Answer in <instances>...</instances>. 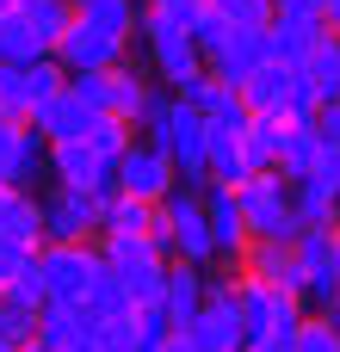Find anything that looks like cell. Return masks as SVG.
I'll use <instances>...</instances> for the list:
<instances>
[{"label": "cell", "instance_id": "1", "mask_svg": "<svg viewBox=\"0 0 340 352\" xmlns=\"http://www.w3.org/2000/svg\"><path fill=\"white\" fill-rule=\"evenodd\" d=\"M136 136H142V142H155V148L173 161L180 186H204V118H198L186 99L155 93V99H149V111H142V124H136Z\"/></svg>", "mask_w": 340, "mask_h": 352}, {"label": "cell", "instance_id": "2", "mask_svg": "<svg viewBox=\"0 0 340 352\" xmlns=\"http://www.w3.org/2000/svg\"><path fill=\"white\" fill-rule=\"evenodd\" d=\"M235 198V217L248 229V241H297V217H291V186L266 167V173H248L229 186Z\"/></svg>", "mask_w": 340, "mask_h": 352}, {"label": "cell", "instance_id": "3", "mask_svg": "<svg viewBox=\"0 0 340 352\" xmlns=\"http://www.w3.org/2000/svg\"><path fill=\"white\" fill-rule=\"evenodd\" d=\"M204 186H173L155 204V248L186 266H211V229H204Z\"/></svg>", "mask_w": 340, "mask_h": 352}, {"label": "cell", "instance_id": "4", "mask_svg": "<svg viewBox=\"0 0 340 352\" xmlns=\"http://www.w3.org/2000/svg\"><path fill=\"white\" fill-rule=\"evenodd\" d=\"M229 297H235V316H242V346L254 340H285L297 322H304V303L266 278H248V272H229Z\"/></svg>", "mask_w": 340, "mask_h": 352}, {"label": "cell", "instance_id": "5", "mask_svg": "<svg viewBox=\"0 0 340 352\" xmlns=\"http://www.w3.org/2000/svg\"><path fill=\"white\" fill-rule=\"evenodd\" d=\"M235 93H242V105H248L254 118H310V111H316L304 74H297L291 62H273V56H266V62H260Z\"/></svg>", "mask_w": 340, "mask_h": 352}, {"label": "cell", "instance_id": "6", "mask_svg": "<svg viewBox=\"0 0 340 352\" xmlns=\"http://www.w3.org/2000/svg\"><path fill=\"white\" fill-rule=\"evenodd\" d=\"M136 31H142V43H149V56H155V74L167 80V93L204 68V56H198L192 31H186L180 19H167V12H155V6H142V12H136Z\"/></svg>", "mask_w": 340, "mask_h": 352}, {"label": "cell", "instance_id": "7", "mask_svg": "<svg viewBox=\"0 0 340 352\" xmlns=\"http://www.w3.org/2000/svg\"><path fill=\"white\" fill-rule=\"evenodd\" d=\"M37 272H43V297L50 303H81L99 278V248L93 241H43L37 248Z\"/></svg>", "mask_w": 340, "mask_h": 352}, {"label": "cell", "instance_id": "8", "mask_svg": "<svg viewBox=\"0 0 340 352\" xmlns=\"http://www.w3.org/2000/svg\"><path fill=\"white\" fill-rule=\"evenodd\" d=\"M62 62L56 56H31V62H0V111L12 118V124H31V111L50 99V93H62Z\"/></svg>", "mask_w": 340, "mask_h": 352}, {"label": "cell", "instance_id": "9", "mask_svg": "<svg viewBox=\"0 0 340 352\" xmlns=\"http://www.w3.org/2000/svg\"><path fill=\"white\" fill-rule=\"evenodd\" d=\"M297 303L304 309H322L340 291V229H297Z\"/></svg>", "mask_w": 340, "mask_h": 352}, {"label": "cell", "instance_id": "10", "mask_svg": "<svg viewBox=\"0 0 340 352\" xmlns=\"http://www.w3.org/2000/svg\"><path fill=\"white\" fill-rule=\"evenodd\" d=\"M124 50H130V37H111L105 25H93V19H68V31L56 37V62H62V74H87V68H118L124 62Z\"/></svg>", "mask_w": 340, "mask_h": 352}, {"label": "cell", "instance_id": "11", "mask_svg": "<svg viewBox=\"0 0 340 352\" xmlns=\"http://www.w3.org/2000/svg\"><path fill=\"white\" fill-rule=\"evenodd\" d=\"M111 179H118V192H124V198H142V204H161V198L180 186L173 161H167L155 142H142V136H136V142L111 161Z\"/></svg>", "mask_w": 340, "mask_h": 352}, {"label": "cell", "instance_id": "12", "mask_svg": "<svg viewBox=\"0 0 340 352\" xmlns=\"http://www.w3.org/2000/svg\"><path fill=\"white\" fill-rule=\"evenodd\" d=\"M105 198L111 192H50L37 198V217H43V241H93L99 235V217H105Z\"/></svg>", "mask_w": 340, "mask_h": 352}, {"label": "cell", "instance_id": "13", "mask_svg": "<svg viewBox=\"0 0 340 352\" xmlns=\"http://www.w3.org/2000/svg\"><path fill=\"white\" fill-rule=\"evenodd\" d=\"M180 334H186L198 352H242V316H235V297H229V272H223V278H211V291H204L198 316H192Z\"/></svg>", "mask_w": 340, "mask_h": 352}, {"label": "cell", "instance_id": "14", "mask_svg": "<svg viewBox=\"0 0 340 352\" xmlns=\"http://www.w3.org/2000/svg\"><path fill=\"white\" fill-rule=\"evenodd\" d=\"M43 173L62 186V192H118V179H111V161H99L81 136H68V142H50V155H43Z\"/></svg>", "mask_w": 340, "mask_h": 352}, {"label": "cell", "instance_id": "15", "mask_svg": "<svg viewBox=\"0 0 340 352\" xmlns=\"http://www.w3.org/2000/svg\"><path fill=\"white\" fill-rule=\"evenodd\" d=\"M204 229H211V266H223V272H235L242 260H248V229H242V217H235V198H229V186H211L204 179Z\"/></svg>", "mask_w": 340, "mask_h": 352}, {"label": "cell", "instance_id": "16", "mask_svg": "<svg viewBox=\"0 0 340 352\" xmlns=\"http://www.w3.org/2000/svg\"><path fill=\"white\" fill-rule=\"evenodd\" d=\"M260 62H266V31H248V25H223V37L204 50V74H217L223 87H242Z\"/></svg>", "mask_w": 340, "mask_h": 352}, {"label": "cell", "instance_id": "17", "mask_svg": "<svg viewBox=\"0 0 340 352\" xmlns=\"http://www.w3.org/2000/svg\"><path fill=\"white\" fill-rule=\"evenodd\" d=\"M204 291H211V266H186V260H167V278H161V309H167L173 334H180V328L198 316Z\"/></svg>", "mask_w": 340, "mask_h": 352}, {"label": "cell", "instance_id": "18", "mask_svg": "<svg viewBox=\"0 0 340 352\" xmlns=\"http://www.w3.org/2000/svg\"><path fill=\"white\" fill-rule=\"evenodd\" d=\"M149 99H155V87L130 68V62H118V68H105V118H118V124H142V111H149Z\"/></svg>", "mask_w": 340, "mask_h": 352}, {"label": "cell", "instance_id": "19", "mask_svg": "<svg viewBox=\"0 0 340 352\" xmlns=\"http://www.w3.org/2000/svg\"><path fill=\"white\" fill-rule=\"evenodd\" d=\"M235 272L266 278V285H279V291H291V297H297V285H304V272H297V241H254Z\"/></svg>", "mask_w": 340, "mask_h": 352}, {"label": "cell", "instance_id": "20", "mask_svg": "<svg viewBox=\"0 0 340 352\" xmlns=\"http://www.w3.org/2000/svg\"><path fill=\"white\" fill-rule=\"evenodd\" d=\"M43 155H50V142L31 124H12V136L0 142V186H31L43 173Z\"/></svg>", "mask_w": 340, "mask_h": 352}, {"label": "cell", "instance_id": "21", "mask_svg": "<svg viewBox=\"0 0 340 352\" xmlns=\"http://www.w3.org/2000/svg\"><path fill=\"white\" fill-rule=\"evenodd\" d=\"M328 25L322 19H297V12H273V25H266V56L273 62H304L310 50H316V37H322Z\"/></svg>", "mask_w": 340, "mask_h": 352}, {"label": "cell", "instance_id": "22", "mask_svg": "<svg viewBox=\"0 0 340 352\" xmlns=\"http://www.w3.org/2000/svg\"><path fill=\"white\" fill-rule=\"evenodd\" d=\"M322 161V136L310 118H285V142H279V179H310V167Z\"/></svg>", "mask_w": 340, "mask_h": 352}, {"label": "cell", "instance_id": "23", "mask_svg": "<svg viewBox=\"0 0 340 352\" xmlns=\"http://www.w3.org/2000/svg\"><path fill=\"white\" fill-rule=\"evenodd\" d=\"M297 74H304V87H310V99H316V105L340 99V37H334V31H322V37H316V50L297 62Z\"/></svg>", "mask_w": 340, "mask_h": 352}, {"label": "cell", "instance_id": "24", "mask_svg": "<svg viewBox=\"0 0 340 352\" xmlns=\"http://www.w3.org/2000/svg\"><path fill=\"white\" fill-rule=\"evenodd\" d=\"M0 235L25 241V248H43V217H37V198L25 186H0Z\"/></svg>", "mask_w": 340, "mask_h": 352}, {"label": "cell", "instance_id": "25", "mask_svg": "<svg viewBox=\"0 0 340 352\" xmlns=\"http://www.w3.org/2000/svg\"><path fill=\"white\" fill-rule=\"evenodd\" d=\"M124 235H155V204L111 192V198H105V217H99V235H93V241H124Z\"/></svg>", "mask_w": 340, "mask_h": 352}, {"label": "cell", "instance_id": "26", "mask_svg": "<svg viewBox=\"0 0 340 352\" xmlns=\"http://www.w3.org/2000/svg\"><path fill=\"white\" fill-rule=\"evenodd\" d=\"M291 186V217L297 229H340V198L316 179H285Z\"/></svg>", "mask_w": 340, "mask_h": 352}, {"label": "cell", "instance_id": "27", "mask_svg": "<svg viewBox=\"0 0 340 352\" xmlns=\"http://www.w3.org/2000/svg\"><path fill=\"white\" fill-rule=\"evenodd\" d=\"M279 142H285V118H254L248 111V124H242V161H248V173L279 167Z\"/></svg>", "mask_w": 340, "mask_h": 352}, {"label": "cell", "instance_id": "28", "mask_svg": "<svg viewBox=\"0 0 340 352\" xmlns=\"http://www.w3.org/2000/svg\"><path fill=\"white\" fill-rule=\"evenodd\" d=\"M19 19L37 31V43H43V50H56V37L68 31L74 6H68V0H19Z\"/></svg>", "mask_w": 340, "mask_h": 352}, {"label": "cell", "instance_id": "29", "mask_svg": "<svg viewBox=\"0 0 340 352\" xmlns=\"http://www.w3.org/2000/svg\"><path fill=\"white\" fill-rule=\"evenodd\" d=\"M74 12L93 19V25H105L111 37H136V12H142V6H136V0H81Z\"/></svg>", "mask_w": 340, "mask_h": 352}, {"label": "cell", "instance_id": "30", "mask_svg": "<svg viewBox=\"0 0 340 352\" xmlns=\"http://www.w3.org/2000/svg\"><path fill=\"white\" fill-rule=\"evenodd\" d=\"M81 142H87V148H93V155H99V161H118V155H124V148H130V142H136V130H130V124H118V118H105V111H99V118H93V124H87V136H81Z\"/></svg>", "mask_w": 340, "mask_h": 352}, {"label": "cell", "instance_id": "31", "mask_svg": "<svg viewBox=\"0 0 340 352\" xmlns=\"http://www.w3.org/2000/svg\"><path fill=\"white\" fill-rule=\"evenodd\" d=\"M93 346H99V352H149V340H142L136 316L124 309V316H111V322H99V328H93Z\"/></svg>", "mask_w": 340, "mask_h": 352}, {"label": "cell", "instance_id": "32", "mask_svg": "<svg viewBox=\"0 0 340 352\" xmlns=\"http://www.w3.org/2000/svg\"><path fill=\"white\" fill-rule=\"evenodd\" d=\"M211 12L223 25H248V31H266L273 25V0H211Z\"/></svg>", "mask_w": 340, "mask_h": 352}, {"label": "cell", "instance_id": "33", "mask_svg": "<svg viewBox=\"0 0 340 352\" xmlns=\"http://www.w3.org/2000/svg\"><path fill=\"white\" fill-rule=\"evenodd\" d=\"M291 352H340V334L316 316V309H304V322L291 328Z\"/></svg>", "mask_w": 340, "mask_h": 352}, {"label": "cell", "instance_id": "34", "mask_svg": "<svg viewBox=\"0 0 340 352\" xmlns=\"http://www.w3.org/2000/svg\"><path fill=\"white\" fill-rule=\"evenodd\" d=\"M25 340H37V316L31 309H19L12 297H0V346H25Z\"/></svg>", "mask_w": 340, "mask_h": 352}, {"label": "cell", "instance_id": "35", "mask_svg": "<svg viewBox=\"0 0 340 352\" xmlns=\"http://www.w3.org/2000/svg\"><path fill=\"white\" fill-rule=\"evenodd\" d=\"M0 297H12V303H19V309H31V316H37V309H43V303H50V297H43V272H37V260H31V266H25V272H19V278H12V285H6V291H0Z\"/></svg>", "mask_w": 340, "mask_h": 352}, {"label": "cell", "instance_id": "36", "mask_svg": "<svg viewBox=\"0 0 340 352\" xmlns=\"http://www.w3.org/2000/svg\"><path fill=\"white\" fill-rule=\"evenodd\" d=\"M31 260H37V248H25V241H6V235H0V291L25 272Z\"/></svg>", "mask_w": 340, "mask_h": 352}, {"label": "cell", "instance_id": "37", "mask_svg": "<svg viewBox=\"0 0 340 352\" xmlns=\"http://www.w3.org/2000/svg\"><path fill=\"white\" fill-rule=\"evenodd\" d=\"M310 124H316L322 148H340V99H328V105H316V111H310Z\"/></svg>", "mask_w": 340, "mask_h": 352}, {"label": "cell", "instance_id": "38", "mask_svg": "<svg viewBox=\"0 0 340 352\" xmlns=\"http://www.w3.org/2000/svg\"><path fill=\"white\" fill-rule=\"evenodd\" d=\"M310 179H316V186H328V192L340 198V148H322V161L310 167Z\"/></svg>", "mask_w": 340, "mask_h": 352}, {"label": "cell", "instance_id": "39", "mask_svg": "<svg viewBox=\"0 0 340 352\" xmlns=\"http://www.w3.org/2000/svg\"><path fill=\"white\" fill-rule=\"evenodd\" d=\"M149 6H155V12H167V19H180L186 31H192V19L204 12V0H149Z\"/></svg>", "mask_w": 340, "mask_h": 352}, {"label": "cell", "instance_id": "40", "mask_svg": "<svg viewBox=\"0 0 340 352\" xmlns=\"http://www.w3.org/2000/svg\"><path fill=\"white\" fill-rule=\"evenodd\" d=\"M328 0H273V12H297V19H322Z\"/></svg>", "mask_w": 340, "mask_h": 352}, {"label": "cell", "instance_id": "41", "mask_svg": "<svg viewBox=\"0 0 340 352\" xmlns=\"http://www.w3.org/2000/svg\"><path fill=\"white\" fill-rule=\"evenodd\" d=\"M155 352H198L186 334H167V340H155Z\"/></svg>", "mask_w": 340, "mask_h": 352}, {"label": "cell", "instance_id": "42", "mask_svg": "<svg viewBox=\"0 0 340 352\" xmlns=\"http://www.w3.org/2000/svg\"><path fill=\"white\" fill-rule=\"evenodd\" d=\"M242 352H291V334L285 340H254V346H242Z\"/></svg>", "mask_w": 340, "mask_h": 352}, {"label": "cell", "instance_id": "43", "mask_svg": "<svg viewBox=\"0 0 340 352\" xmlns=\"http://www.w3.org/2000/svg\"><path fill=\"white\" fill-rule=\"evenodd\" d=\"M322 25H328V31H340V0H328V6H322Z\"/></svg>", "mask_w": 340, "mask_h": 352}, {"label": "cell", "instance_id": "44", "mask_svg": "<svg viewBox=\"0 0 340 352\" xmlns=\"http://www.w3.org/2000/svg\"><path fill=\"white\" fill-rule=\"evenodd\" d=\"M19 352H50V346H43V340H25V346H19Z\"/></svg>", "mask_w": 340, "mask_h": 352}, {"label": "cell", "instance_id": "45", "mask_svg": "<svg viewBox=\"0 0 340 352\" xmlns=\"http://www.w3.org/2000/svg\"><path fill=\"white\" fill-rule=\"evenodd\" d=\"M68 352H99V346H93V340H81V346H68Z\"/></svg>", "mask_w": 340, "mask_h": 352}, {"label": "cell", "instance_id": "46", "mask_svg": "<svg viewBox=\"0 0 340 352\" xmlns=\"http://www.w3.org/2000/svg\"><path fill=\"white\" fill-rule=\"evenodd\" d=\"M12 6H19V0H0V12H12Z\"/></svg>", "mask_w": 340, "mask_h": 352}, {"label": "cell", "instance_id": "47", "mask_svg": "<svg viewBox=\"0 0 340 352\" xmlns=\"http://www.w3.org/2000/svg\"><path fill=\"white\" fill-rule=\"evenodd\" d=\"M68 6H81V0H68Z\"/></svg>", "mask_w": 340, "mask_h": 352}, {"label": "cell", "instance_id": "48", "mask_svg": "<svg viewBox=\"0 0 340 352\" xmlns=\"http://www.w3.org/2000/svg\"><path fill=\"white\" fill-rule=\"evenodd\" d=\"M334 37H340V31H334Z\"/></svg>", "mask_w": 340, "mask_h": 352}]
</instances>
